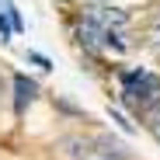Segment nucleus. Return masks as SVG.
Wrapping results in <instances>:
<instances>
[{
    "label": "nucleus",
    "instance_id": "obj_1",
    "mask_svg": "<svg viewBox=\"0 0 160 160\" xmlns=\"http://www.w3.org/2000/svg\"><path fill=\"white\" fill-rule=\"evenodd\" d=\"M122 98L129 108H136V112H150L160 104V80L150 77L146 70H132L122 77Z\"/></svg>",
    "mask_w": 160,
    "mask_h": 160
},
{
    "label": "nucleus",
    "instance_id": "obj_2",
    "mask_svg": "<svg viewBox=\"0 0 160 160\" xmlns=\"http://www.w3.org/2000/svg\"><path fill=\"white\" fill-rule=\"evenodd\" d=\"M101 38H104V28H101V24H98L94 18H87L84 24H80V45H87L91 52H98Z\"/></svg>",
    "mask_w": 160,
    "mask_h": 160
},
{
    "label": "nucleus",
    "instance_id": "obj_3",
    "mask_svg": "<svg viewBox=\"0 0 160 160\" xmlns=\"http://www.w3.org/2000/svg\"><path fill=\"white\" fill-rule=\"evenodd\" d=\"M14 91H18V112H24V104L35 98L38 87H35V80H28V77H21V73H18V77H14Z\"/></svg>",
    "mask_w": 160,
    "mask_h": 160
},
{
    "label": "nucleus",
    "instance_id": "obj_4",
    "mask_svg": "<svg viewBox=\"0 0 160 160\" xmlns=\"http://www.w3.org/2000/svg\"><path fill=\"white\" fill-rule=\"evenodd\" d=\"M11 28H14V24L7 21V11H0V38H4V42L11 38Z\"/></svg>",
    "mask_w": 160,
    "mask_h": 160
},
{
    "label": "nucleus",
    "instance_id": "obj_5",
    "mask_svg": "<svg viewBox=\"0 0 160 160\" xmlns=\"http://www.w3.org/2000/svg\"><path fill=\"white\" fill-rule=\"evenodd\" d=\"M150 129H153V136H157V139H160V112H157V115H153V122H150Z\"/></svg>",
    "mask_w": 160,
    "mask_h": 160
}]
</instances>
